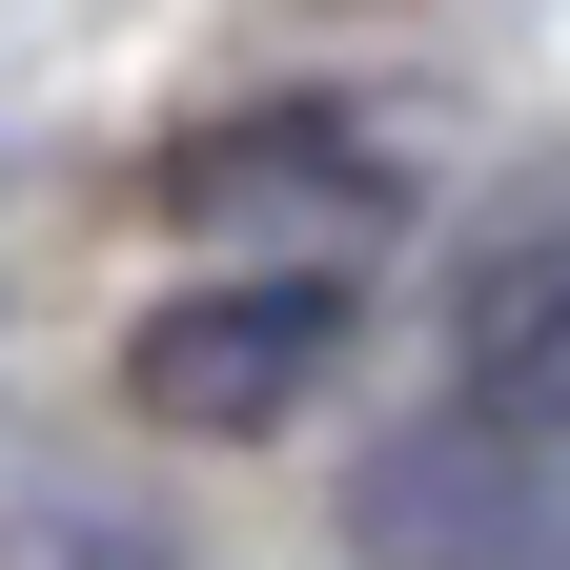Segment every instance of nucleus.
<instances>
[{"label":"nucleus","instance_id":"obj_3","mask_svg":"<svg viewBox=\"0 0 570 570\" xmlns=\"http://www.w3.org/2000/svg\"><path fill=\"white\" fill-rule=\"evenodd\" d=\"M164 204H184V225H285V265H306V245H346V225H387V164H346V142L285 122V142H204Z\"/></svg>","mask_w":570,"mask_h":570},{"label":"nucleus","instance_id":"obj_1","mask_svg":"<svg viewBox=\"0 0 570 570\" xmlns=\"http://www.w3.org/2000/svg\"><path fill=\"white\" fill-rule=\"evenodd\" d=\"M387 570H570V367H489L428 449L367 469Z\"/></svg>","mask_w":570,"mask_h":570},{"label":"nucleus","instance_id":"obj_2","mask_svg":"<svg viewBox=\"0 0 570 570\" xmlns=\"http://www.w3.org/2000/svg\"><path fill=\"white\" fill-rule=\"evenodd\" d=\"M326 367H346V265L184 285V306L122 346V387L164 407V428H285V407H326Z\"/></svg>","mask_w":570,"mask_h":570}]
</instances>
